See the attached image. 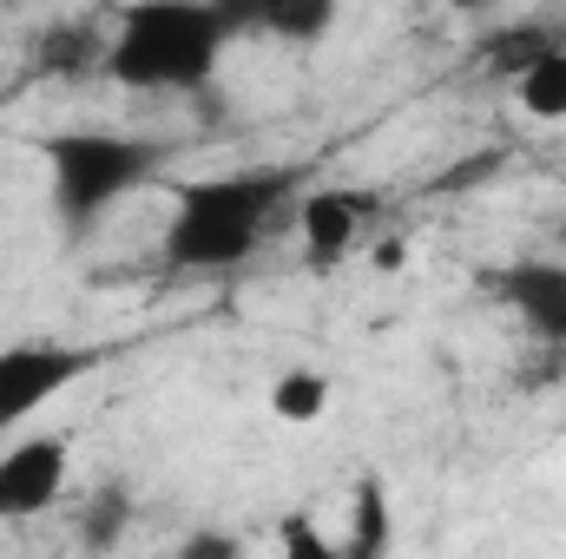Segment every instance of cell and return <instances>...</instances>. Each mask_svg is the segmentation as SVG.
Here are the masks:
<instances>
[{
	"mask_svg": "<svg viewBox=\"0 0 566 559\" xmlns=\"http://www.w3.org/2000/svg\"><path fill=\"white\" fill-rule=\"evenodd\" d=\"M303 178L290 165H238V171H211V178H185L171 191V218H165V264L211 277L231 271L244 257H258L271 218L290 204Z\"/></svg>",
	"mask_w": 566,
	"mask_h": 559,
	"instance_id": "cell-1",
	"label": "cell"
},
{
	"mask_svg": "<svg viewBox=\"0 0 566 559\" xmlns=\"http://www.w3.org/2000/svg\"><path fill=\"white\" fill-rule=\"evenodd\" d=\"M238 27L224 0H133L113 33L99 73L126 93H198L224 66Z\"/></svg>",
	"mask_w": 566,
	"mask_h": 559,
	"instance_id": "cell-2",
	"label": "cell"
},
{
	"mask_svg": "<svg viewBox=\"0 0 566 559\" xmlns=\"http://www.w3.org/2000/svg\"><path fill=\"white\" fill-rule=\"evenodd\" d=\"M158 145L133 133H53L46 139V204L60 231H93L133 191L151 184Z\"/></svg>",
	"mask_w": 566,
	"mask_h": 559,
	"instance_id": "cell-3",
	"label": "cell"
},
{
	"mask_svg": "<svg viewBox=\"0 0 566 559\" xmlns=\"http://www.w3.org/2000/svg\"><path fill=\"white\" fill-rule=\"evenodd\" d=\"M93 369H99V349H80V342H46V336L0 342V434H20V421L60 402Z\"/></svg>",
	"mask_w": 566,
	"mask_h": 559,
	"instance_id": "cell-4",
	"label": "cell"
},
{
	"mask_svg": "<svg viewBox=\"0 0 566 559\" xmlns=\"http://www.w3.org/2000/svg\"><path fill=\"white\" fill-rule=\"evenodd\" d=\"M73 474V447L66 434H20L0 447V520H40L46 507H60Z\"/></svg>",
	"mask_w": 566,
	"mask_h": 559,
	"instance_id": "cell-5",
	"label": "cell"
},
{
	"mask_svg": "<svg viewBox=\"0 0 566 559\" xmlns=\"http://www.w3.org/2000/svg\"><path fill=\"white\" fill-rule=\"evenodd\" d=\"M488 296L547 349H566V257H514L488 277Z\"/></svg>",
	"mask_w": 566,
	"mask_h": 559,
	"instance_id": "cell-6",
	"label": "cell"
},
{
	"mask_svg": "<svg viewBox=\"0 0 566 559\" xmlns=\"http://www.w3.org/2000/svg\"><path fill=\"white\" fill-rule=\"evenodd\" d=\"M363 224H369V204L343 184H316L296 198V244L316 271H336L363 244Z\"/></svg>",
	"mask_w": 566,
	"mask_h": 559,
	"instance_id": "cell-7",
	"label": "cell"
},
{
	"mask_svg": "<svg viewBox=\"0 0 566 559\" xmlns=\"http://www.w3.org/2000/svg\"><path fill=\"white\" fill-rule=\"evenodd\" d=\"M224 7L238 40H283V46H316L343 13V0H224Z\"/></svg>",
	"mask_w": 566,
	"mask_h": 559,
	"instance_id": "cell-8",
	"label": "cell"
},
{
	"mask_svg": "<svg viewBox=\"0 0 566 559\" xmlns=\"http://www.w3.org/2000/svg\"><path fill=\"white\" fill-rule=\"evenodd\" d=\"M514 99H521L527 119L560 126L566 119V40L560 46H547V53H534V60L514 73Z\"/></svg>",
	"mask_w": 566,
	"mask_h": 559,
	"instance_id": "cell-9",
	"label": "cell"
},
{
	"mask_svg": "<svg viewBox=\"0 0 566 559\" xmlns=\"http://www.w3.org/2000/svg\"><path fill=\"white\" fill-rule=\"evenodd\" d=\"M329 376L323 369H283L277 382H271V415L290 421V428H310V421H323V409H329Z\"/></svg>",
	"mask_w": 566,
	"mask_h": 559,
	"instance_id": "cell-10",
	"label": "cell"
},
{
	"mask_svg": "<svg viewBox=\"0 0 566 559\" xmlns=\"http://www.w3.org/2000/svg\"><path fill=\"white\" fill-rule=\"evenodd\" d=\"M382 547H389V500L376 481H363L356 487V534L336 540V553H382Z\"/></svg>",
	"mask_w": 566,
	"mask_h": 559,
	"instance_id": "cell-11",
	"label": "cell"
},
{
	"mask_svg": "<svg viewBox=\"0 0 566 559\" xmlns=\"http://www.w3.org/2000/svg\"><path fill=\"white\" fill-rule=\"evenodd\" d=\"M547 46H560V27H507V40L488 46V60L507 66V73H521V66H527L534 53H547Z\"/></svg>",
	"mask_w": 566,
	"mask_h": 559,
	"instance_id": "cell-12",
	"label": "cell"
},
{
	"mask_svg": "<svg viewBox=\"0 0 566 559\" xmlns=\"http://www.w3.org/2000/svg\"><path fill=\"white\" fill-rule=\"evenodd\" d=\"M448 13H461V20H481V13H501V7H514V0H441Z\"/></svg>",
	"mask_w": 566,
	"mask_h": 559,
	"instance_id": "cell-13",
	"label": "cell"
}]
</instances>
